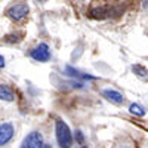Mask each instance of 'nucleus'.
Wrapping results in <instances>:
<instances>
[{
    "instance_id": "f257e3e1",
    "label": "nucleus",
    "mask_w": 148,
    "mask_h": 148,
    "mask_svg": "<svg viewBox=\"0 0 148 148\" xmlns=\"http://www.w3.org/2000/svg\"><path fill=\"white\" fill-rule=\"evenodd\" d=\"M55 132H56V141H58L59 148H71L74 139H73V133L67 123L62 120H56Z\"/></svg>"
},
{
    "instance_id": "f03ea898",
    "label": "nucleus",
    "mask_w": 148,
    "mask_h": 148,
    "mask_svg": "<svg viewBox=\"0 0 148 148\" xmlns=\"http://www.w3.org/2000/svg\"><path fill=\"white\" fill-rule=\"evenodd\" d=\"M43 135L39 130H33L22 139L19 148H43Z\"/></svg>"
},
{
    "instance_id": "7ed1b4c3",
    "label": "nucleus",
    "mask_w": 148,
    "mask_h": 148,
    "mask_svg": "<svg viewBox=\"0 0 148 148\" xmlns=\"http://www.w3.org/2000/svg\"><path fill=\"white\" fill-rule=\"evenodd\" d=\"M6 15L15 22H19L22 21L24 18H25L28 15V5L27 3H16L14 6H10L6 12Z\"/></svg>"
},
{
    "instance_id": "20e7f679",
    "label": "nucleus",
    "mask_w": 148,
    "mask_h": 148,
    "mask_svg": "<svg viewBox=\"0 0 148 148\" xmlns=\"http://www.w3.org/2000/svg\"><path fill=\"white\" fill-rule=\"evenodd\" d=\"M30 56L37 62H47L51 59V49L46 43H40L39 46L30 51Z\"/></svg>"
},
{
    "instance_id": "39448f33",
    "label": "nucleus",
    "mask_w": 148,
    "mask_h": 148,
    "mask_svg": "<svg viewBox=\"0 0 148 148\" xmlns=\"http://www.w3.org/2000/svg\"><path fill=\"white\" fill-rule=\"evenodd\" d=\"M15 135V126L10 121L0 123V147L8 145Z\"/></svg>"
},
{
    "instance_id": "423d86ee",
    "label": "nucleus",
    "mask_w": 148,
    "mask_h": 148,
    "mask_svg": "<svg viewBox=\"0 0 148 148\" xmlns=\"http://www.w3.org/2000/svg\"><path fill=\"white\" fill-rule=\"evenodd\" d=\"M110 14H111V9H110V6H108L107 3H104V2H95V3L90 6V9H89V15H90L92 18H95V19H104V18H107Z\"/></svg>"
},
{
    "instance_id": "0eeeda50",
    "label": "nucleus",
    "mask_w": 148,
    "mask_h": 148,
    "mask_svg": "<svg viewBox=\"0 0 148 148\" xmlns=\"http://www.w3.org/2000/svg\"><path fill=\"white\" fill-rule=\"evenodd\" d=\"M102 96L105 98V99H108L110 102L117 104V105L125 102V96H123L120 92L114 90V89H105V90H102Z\"/></svg>"
},
{
    "instance_id": "6e6552de",
    "label": "nucleus",
    "mask_w": 148,
    "mask_h": 148,
    "mask_svg": "<svg viewBox=\"0 0 148 148\" xmlns=\"http://www.w3.org/2000/svg\"><path fill=\"white\" fill-rule=\"evenodd\" d=\"M0 101H6V102L15 101V93L8 84H0Z\"/></svg>"
},
{
    "instance_id": "1a4fd4ad",
    "label": "nucleus",
    "mask_w": 148,
    "mask_h": 148,
    "mask_svg": "<svg viewBox=\"0 0 148 148\" xmlns=\"http://www.w3.org/2000/svg\"><path fill=\"white\" fill-rule=\"evenodd\" d=\"M65 73L68 74V76H71V77H79V79H84V80H95V79H96L95 76L84 74V73H82V71H79V70H76V68H73V67H70V65L65 67Z\"/></svg>"
},
{
    "instance_id": "9d476101",
    "label": "nucleus",
    "mask_w": 148,
    "mask_h": 148,
    "mask_svg": "<svg viewBox=\"0 0 148 148\" xmlns=\"http://www.w3.org/2000/svg\"><path fill=\"white\" fill-rule=\"evenodd\" d=\"M132 71H133V74H135L136 77H139V79L148 82V70H147L145 67H142V65H139V64H135V65L132 67Z\"/></svg>"
},
{
    "instance_id": "9b49d317",
    "label": "nucleus",
    "mask_w": 148,
    "mask_h": 148,
    "mask_svg": "<svg viewBox=\"0 0 148 148\" xmlns=\"http://www.w3.org/2000/svg\"><path fill=\"white\" fill-rule=\"evenodd\" d=\"M129 111L132 114H135V116H138V117H142V116H145V110L139 105V104H132L130 107H129Z\"/></svg>"
},
{
    "instance_id": "f8f14e48",
    "label": "nucleus",
    "mask_w": 148,
    "mask_h": 148,
    "mask_svg": "<svg viewBox=\"0 0 148 148\" xmlns=\"http://www.w3.org/2000/svg\"><path fill=\"white\" fill-rule=\"evenodd\" d=\"M73 139H76L80 145H83L84 144V136H83V132L82 130H76V132H74V138Z\"/></svg>"
},
{
    "instance_id": "ddd939ff",
    "label": "nucleus",
    "mask_w": 148,
    "mask_h": 148,
    "mask_svg": "<svg viewBox=\"0 0 148 148\" xmlns=\"http://www.w3.org/2000/svg\"><path fill=\"white\" fill-rule=\"evenodd\" d=\"M3 67H5V58L0 55V68H3Z\"/></svg>"
},
{
    "instance_id": "4468645a",
    "label": "nucleus",
    "mask_w": 148,
    "mask_h": 148,
    "mask_svg": "<svg viewBox=\"0 0 148 148\" xmlns=\"http://www.w3.org/2000/svg\"><path fill=\"white\" fill-rule=\"evenodd\" d=\"M43 148H52V145H51V144H45Z\"/></svg>"
},
{
    "instance_id": "2eb2a0df",
    "label": "nucleus",
    "mask_w": 148,
    "mask_h": 148,
    "mask_svg": "<svg viewBox=\"0 0 148 148\" xmlns=\"http://www.w3.org/2000/svg\"><path fill=\"white\" fill-rule=\"evenodd\" d=\"M145 3H147V5H145V6H147V8H148V0H145Z\"/></svg>"
},
{
    "instance_id": "dca6fc26",
    "label": "nucleus",
    "mask_w": 148,
    "mask_h": 148,
    "mask_svg": "<svg viewBox=\"0 0 148 148\" xmlns=\"http://www.w3.org/2000/svg\"><path fill=\"white\" fill-rule=\"evenodd\" d=\"M79 148H88V147H79Z\"/></svg>"
},
{
    "instance_id": "f3484780",
    "label": "nucleus",
    "mask_w": 148,
    "mask_h": 148,
    "mask_svg": "<svg viewBox=\"0 0 148 148\" xmlns=\"http://www.w3.org/2000/svg\"><path fill=\"white\" fill-rule=\"evenodd\" d=\"M39 2H46V0H39Z\"/></svg>"
}]
</instances>
